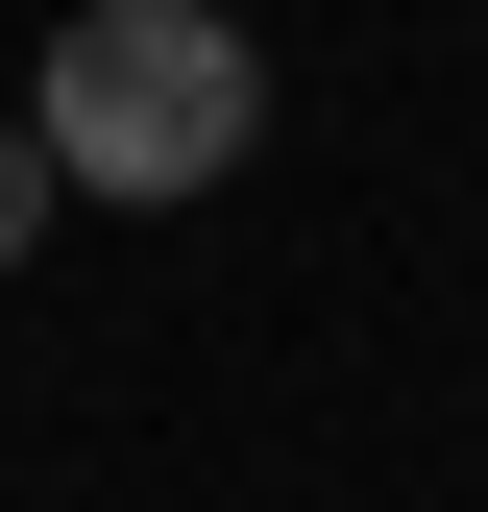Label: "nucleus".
Returning <instances> with one entry per match:
<instances>
[{"label": "nucleus", "mask_w": 488, "mask_h": 512, "mask_svg": "<svg viewBox=\"0 0 488 512\" xmlns=\"http://www.w3.org/2000/svg\"><path fill=\"white\" fill-rule=\"evenodd\" d=\"M25 147H49V196H122V220L220 196V171L269 147V49H244V0H74L49 74H25Z\"/></svg>", "instance_id": "f257e3e1"}, {"label": "nucleus", "mask_w": 488, "mask_h": 512, "mask_svg": "<svg viewBox=\"0 0 488 512\" xmlns=\"http://www.w3.org/2000/svg\"><path fill=\"white\" fill-rule=\"evenodd\" d=\"M25 244H49V147L0 122V269H25Z\"/></svg>", "instance_id": "f03ea898"}]
</instances>
